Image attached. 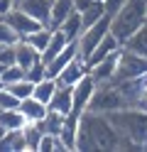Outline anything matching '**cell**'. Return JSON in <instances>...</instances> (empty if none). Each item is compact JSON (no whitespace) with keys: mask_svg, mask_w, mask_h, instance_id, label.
Instances as JSON below:
<instances>
[{"mask_svg":"<svg viewBox=\"0 0 147 152\" xmlns=\"http://www.w3.org/2000/svg\"><path fill=\"white\" fill-rule=\"evenodd\" d=\"M105 115L120 135L118 150H147V110L125 106Z\"/></svg>","mask_w":147,"mask_h":152,"instance_id":"1","label":"cell"},{"mask_svg":"<svg viewBox=\"0 0 147 152\" xmlns=\"http://www.w3.org/2000/svg\"><path fill=\"white\" fill-rule=\"evenodd\" d=\"M147 20V0H125V5L110 17V34L120 47L140 30Z\"/></svg>","mask_w":147,"mask_h":152,"instance_id":"2","label":"cell"},{"mask_svg":"<svg viewBox=\"0 0 147 152\" xmlns=\"http://www.w3.org/2000/svg\"><path fill=\"white\" fill-rule=\"evenodd\" d=\"M81 118L86 120L88 130L93 132V140H96V147L98 150H118L120 145V135L118 130L110 125L105 113H91V110H83Z\"/></svg>","mask_w":147,"mask_h":152,"instance_id":"3","label":"cell"},{"mask_svg":"<svg viewBox=\"0 0 147 152\" xmlns=\"http://www.w3.org/2000/svg\"><path fill=\"white\" fill-rule=\"evenodd\" d=\"M118 108H125V98L120 88L115 83H98L91 101H88V108L91 113H110V110H118Z\"/></svg>","mask_w":147,"mask_h":152,"instance_id":"4","label":"cell"},{"mask_svg":"<svg viewBox=\"0 0 147 152\" xmlns=\"http://www.w3.org/2000/svg\"><path fill=\"white\" fill-rule=\"evenodd\" d=\"M147 74V56H140L130 49L120 47V56H118V69H115V76L110 83H120V81H127V79H137V76Z\"/></svg>","mask_w":147,"mask_h":152,"instance_id":"5","label":"cell"},{"mask_svg":"<svg viewBox=\"0 0 147 152\" xmlns=\"http://www.w3.org/2000/svg\"><path fill=\"white\" fill-rule=\"evenodd\" d=\"M108 32H110V17H108V15H103L98 22L88 25L86 30L78 34V39H76V42H78V56H81V59H86V56L96 49V44L101 42Z\"/></svg>","mask_w":147,"mask_h":152,"instance_id":"6","label":"cell"},{"mask_svg":"<svg viewBox=\"0 0 147 152\" xmlns=\"http://www.w3.org/2000/svg\"><path fill=\"white\" fill-rule=\"evenodd\" d=\"M3 20L7 22V27L17 34V39H25L27 34H32L34 30H39V27H44L42 22H37L34 17H29L25 10H20L17 5H12V10L3 15Z\"/></svg>","mask_w":147,"mask_h":152,"instance_id":"7","label":"cell"},{"mask_svg":"<svg viewBox=\"0 0 147 152\" xmlns=\"http://www.w3.org/2000/svg\"><path fill=\"white\" fill-rule=\"evenodd\" d=\"M96 86L98 83L91 79V74H86L83 79H78L71 86V113L74 115H81V113L88 108V101H91Z\"/></svg>","mask_w":147,"mask_h":152,"instance_id":"8","label":"cell"},{"mask_svg":"<svg viewBox=\"0 0 147 152\" xmlns=\"http://www.w3.org/2000/svg\"><path fill=\"white\" fill-rule=\"evenodd\" d=\"M118 56H120V49L110 52L108 56H103L101 61H96L91 69H88V74H91V79L96 83H110L113 81L115 69H118Z\"/></svg>","mask_w":147,"mask_h":152,"instance_id":"9","label":"cell"},{"mask_svg":"<svg viewBox=\"0 0 147 152\" xmlns=\"http://www.w3.org/2000/svg\"><path fill=\"white\" fill-rule=\"evenodd\" d=\"M88 74V66H86V61L81 59V56H76V59H71L61 71H59V76H56V83L59 86H74V83L78 81V79H83V76Z\"/></svg>","mask_w":147,"mask_h":152,"instance_id":"10","label":"cell"},{"mask_svg":"<svg viewBox=\"0 0 147 152\" xmlns=\"http://www.w3.org/2000/svg\"><path fill=\"white\" fill-rule=\"evenodd\" d=\"M17 7H20V10H25L29 17H34L37 22H42L47 27L49 10H52V0H20Z\"/></svg>","mask_w":147,"mask_h":152,"instance_id":"11","label":"cell"},{"mask_svg":"<svg viewBox=\"0 0 147 152\" xmlns=\"http://www.w3.org/2000/svg\"><path fill=\"white\" fill-rule=\"evenodd\" d=\"M115 49H120V42H118L115 37H113L110 32H108V34L103 37V39L96 44V49H93L91 54H88L83 61H86V66H88V69H91V66H93L96 61H101L103 56H108V54H110V52H115Z\"/></svg>","mask_w":147,"mask_h":152,"instance_id":"12","label":"cell"},{"mask_svg":"<svg viewBox=\"0 0 147 152\" xmlns=\"http://www.w3.org/2000/svg\"><path fill=\"white\" fill-rule=\"evenodd\" d=\"M47 108L61 113V115H69V113H71V86H59L56 83V91L52 93Z\"/></svg>","mask_w":147,"mask_h":152,"instance_id":"13","label":"cell"},{"mask_svg":"<svg viewBox=\"0 0 147 152\" xmlns=\"http://www.w3.org/2000/svg\"><path fill=\"white\" fill-rule=\"evenodd\" d=\"M20 113L25 115L27 123H42L44 115H47V103L37 101L34 96H29L25 101H20Z\"/></svg>","mask_w":147,"mask_h":152,"instance_id":"14","label":"cell"},{"mask_svg":"<svg viewBox=\"0 0 147 152\" xmlns=\"http://www.w3.org/2000/svg\"><path fill=\"white\" fill-rule=\"evenodd\" d=\"M74 10H76V7H74V0H52V10H49V22H47V27H49V30H56V27L61 25Z\"/></svg>","mask_w":147,"mask_h":152,"instance_id":"15","label":"cell"},{"mask_svg":"<svg viewBox=\"0 0 147 152\" xmlns=\"http://www.w3.org/2000/svg\"><path fill=\"white\" fill-rule=\"evenodd\" d=\"M39 59H42V56H39V52L34 49L32 44H27L25 39H17V42H15V64H17V66H22V69L27 71L29 66L37 64Z\"/></svg>","mask_w":147,"mask_h":152,"instance_id":"16","label":"cell"},{"mask_svg":"<svg viewBox=\"0 0 147 152\" xmlns=\"http://www.w3.org/2000/svg\"><path fill=\"white\" fill-rule=\"evenodd\" d=\"M76 130H78V115L69 113L64 118V128L59 132V140L64 142V150L69 152H76Z\"/></svg>","mask_w":147,"mask_h":152,"instance_id":"17","label":"cell"},{"mask_svg":"<svg viewBox=\"0 0 147 152\" xmlns=\"http://www.w3.org/2000/svg\"><path fill=\"white\" fill-rule=\"evenodd\" d=\"M0 152H27L22 128L20 130H5V135L0 137Z\"/></svg>","mask_w":147,"mask_h":152,"instance_id":"18","label":"cell"},{"mask_svg":"<svg viewBox=\"0 0 147 152\" xmlns=\"http://www.w3.org/2000/svg\"><path fill=\"white\" fill-rule=\"evenodd\" d=\"M69 44V39H66V34L61 32V30H52V37H49V44L44 47V52H42V61L44 64H49L54 59V56L64 49V47Z\"/></svg>","mask_w":147,"mask_h":152,"instance_id":"19","label":"cell"},{"mask_svg":"<svg viewBox=\"0 0 147 152\" xmlns=\"http://www.w3.org/2000/svg\"><path fill=\"white\" fill-rule=\"evenodd\" d=\"M42 135H44L42 123H25V125H22V137H25L27 152H37L39 150V140H42Z\"/></svg>","mask_w":147,"mask_h":152,"instance_id":"20","label":"cell"},{"mask_svg":"<svg viewBox=\"0 0 147 152\" xmlns=\"http://www.w3.org/2000/svg\"><path fill=\"white\" fill-rule=\"evenodd\" d=\"M56 30H61V32L66 34V39H69V42H74V39H78V34L83 32V22H81V12H78V10H74V12L69 15V17H66V20H64L61 25L56 27Z\"/></svg>","mask_w":147,"mask_h":152,"instance_id":"21","label":"cell"},{"mask_svg":"<svg viewBox=\"0 0 147 152\" xmlns=\"http://www.w3.org/2000/svg\"><path fill=\"white\" fill-rule=\"evenodd\" d=\"M86 150H98L96 147V140H93V132L88 130L86 120L78 115V130H76V152H86Z\"/></svg>","mask_w":147,"mask_h":152,"instance_id":"22","label":"cell"},{"mask_svg":"<svg viewBox=\"0 0 147 152\" xmlns=\"http://www.w3.org/2000/svg\"><path fill=\"white\" fill-rule=\"evenodd\" d=\"M123 47H125V49H130V52H135V54H140V56H147V22H145Z\"/></svg>","mask_w":147,"mask_h":152,"instance_id":"23","label":"cell"},{"mask_svg":"<svg viewBox=\"0 0 147 152\" xmlns=\"http://www.w3.org/2000/svg\"><path fill=\"white\" fill-rule=\"evenodd\" d=\"M25 115L20 113V108H10V110H3L0 108V125H3L5 130H20L25 125Z\"/></svg>","mask_w":147,"mask_h":152,"instance_id":"24","label":"cell"},{"mask_svg":"<svg viewBox=\"0 0 147 152\" xmlns=\"http://www.w3.org/2000/svg\"><path fill=\"white\" fill-rule=\"evenodd\" d=\"M49 37H52V30H49V27H39V30H34L32 34H27V37H25V42H27V44H32L34 49L39 52V56H42L44 47L49 44Z\"/></svg>","mask_w":147,"mask_h":152,"instance_id":"25","label":"cell"},{"mask_svg":"<svg viewBox=\"0 0 147 152\" xmlns=\"http://www.w3.org/2000/svg\"><path fill=\"white\" fill-rule=\"evenodd\" d=\"M103 15H105V10H103V3H101V0H93V3L88 5L86 10H81V22H83V30H86L88 25L98 22Z\"/></svg>","mask_w":147,"mask_h":152,"instance_id":"26","label":"cell"},{"mask_svg":"<svg viewBox=\"0 0 147 152\" xmlns=\"http://www.w3.org/2000/svg\"><path fill=\"white\" fill-rule=\"evenodd\" d=\"M64 118H66V115H61V113H56V110H49V108H47V115H44V120H42L44 132L59 135V132H61V128H64Z\"/></svg>","mask_w":147,"mask_h":152,"instance_id":"27","label":"cell"},{"mask_svg":"<svg viewBox=\"0 0 147 152\" xmlns=\"http://www.w3.org/2000/svg\"><path fill=\"white\" fill-rule=\"evenodd\" d=\"M54 91H56V81H54V79H42V81L34 83L32 96H34L37 101H42V103H49V98H52Z\"/></svg>","mask_w":147,"mask_h":152,"instance_id":"28","label":"cell"},{"mask_svg":"<svg viewBox=\"0 0 147 152\" xmlns=\"http://www.w3.org/2000/svg\"><path fill=\"white\" fill-rule=\"evenodd\" d=\"M10 93H12L15 98H20V101H25V98H29L32 96V91H34V83L29 81V79H20V81H15V83H10V86H5Z\"/></svg>","mask_w":147,"mask_h":152,"instance_id":"29","label":"cell"},{"mask_svg":"<svg viewBox=\"0 0 147 152\" xmlns=\"http://www.w3.org/2000/svg\"><path fill=\"white\" fill-rule=\"evenodd\" d=\"M37 152H66V150H64V142L59 140V135L44 132L42 140H39V150Z\"/></svg>","mask_w":147,"mask_h":152,"instance_id":"30","label":"cell"},{"mask_svg":"<svg viewBox=\"0 0 147 152\" xmlns=\"http://www.w3.org/2000/svg\"><path fill=\"white\" fill-rule=\"evenodd\" d=\"M20 79H25V69L17 64H10L3 69V74H0V81H3V86H10V83H15Z\"/></svg>","mask_w":147,"mask_h":152,"instance_id":"31","label":"cell"},{"mask_svg":"<svg viewBox=\"0 0 147 152\" xmlns=\"http://www.w3.org/2000/svg\"><path fill=\"white\" fill-rule=\"evenodd\" d=\"M25 79H29L32 83H37V81H42V79H47V64L39 59L37 64H32L29 69L25 71Z\"/></svg>","mask_w":147,"mask_h":152,"instance_id":"32","label":"cell"},{"mask_svg":"<svg viewBox=\"0 0 147 152\" xmlns=\"http://www.w3.org/2000/svg\"><path fill=\"white\" fill-rule=\"evenodd\" d=\"M0 108L3 110H10V108H20V98H15L5 86L0 88Z\"/></svg>","mask_w":147,"mask_h":152,"instance_id":"33","label":"cell"},{"mask_svg":"<svg viewBox=\"0 0 147 152\" xmlns=\"http://www.w3.org/2000/svg\"><path fill=\"white\" fill-rule=\"evenodd\" d=\"M0 64L3 66L15 64V44H0Z\"/></svg>","mask_w":147,"mask_h":152,"instance_id":"34","label":"cell"},{"mask_svg":"<svg viewBox=\"0 0 147 152\" xmlns=\"http://www.w3.org/2000/svg\"><path fill=\"white\" fill-rule=\"evenodd\" d=\"M103 3V10H105V15L108 17H113L118 10H120V7L125 5V0H101Z\"/></svg>","mask_w":147,"mask_h":152,"instance_id":"35","label":"cell"},{"mask_svg":"<svg viewBox=\"0 0 147 152\" xmlns=\"http://www.w3.org/2000/svg\"><path fill=\"white\" fill-rule=\"evenodd\" d=\"M12 0H0V17H3L5 12H10V10H12Z\"/></svg>","mask_w":147,"mask_h":152,"instance_id":"36","label":"cell"},{"mask_svg":"<svg viewBox=\"0 0 147 152\" xmlns=\"http://www.w3.org/2000/svg\"><path fill=\"white\" fill-rule=\"evenodd\" d=\"M91 3H93V0H74V7H76L78 12H81V10H86V7L91 5Z\"/></svg>","mask_w":147,"mask_h":152,"instance_id":"37","label":"cell"},{"mask_svg":"<svg viewBox=\"0 0 147 152\" xmlns=\"http://www.w3.org/2000/svg\"><path fill=\"white\" fill-rule=\"evenodd\" d=\"M3 135H5V128H3V125H0V137H3Z\"/></svg>","mask_w":147,"mask_h":152,"instance_id":"38","label":"cell"},{"mask_svg":"<svg viewBox=\"0 0 147 152\" xmlns=\"http://www.w3.org/2000/svg\"><path fill=\"white\" fill-rule=\"evenodd\" d=\"M3 69H5V66H3V64H0V74H3Z\"/></svg>","mask_w":147,"mask_h":152,"instance_id":"39","label":"cell"},{"mask_svg":"<svg viewBox=\"0 0 147 152\" xmlns=\"http://www.w3.org/2000/svg\"><path fill=\"white\" fill-rule=\"evenodd\" d=\"M12 3H15V5H17V3H20V0H12Z\"/></svg>","mask_w":147,"mask_h":152,"instance_id":"40","label":"cell"},{"mask_svg":"<svg viewBox=\"0 0 147 152\" xmlns=\"http://www.w3.org/2000/svg\"><path fill=\"white\" fill-rule=\"evenodd\" d=\"M0 88H3V81H0Z\"/></svg>","mask_w":147,"mask_h":152,"instance_id":"41","label":"cell"},{"mask_svg":"<svg viewBox=\"0 0 147 152\" xmlns=\"http://www.w3.org/2000/svg\"><path fill=\"white\" fill-rule=\"evenodd\" d=\"M145 96H147V91H145Z\"/></svg>","mask_w":147,"mask_h":152,"instance_id":"42","label":"cell"},{"mask_svg":"<svg viewBox=\"0 0 147 152\" xmlns=\"http://www.w3.org/2000/svg\"><path fill=\"white\" fill-rule=\"evenodd\" d=\"M145 22H147V20H145Z\"/></svg>","mask_w":147,"mask_h":152,"instance_id":"43","label":"cell"}]
</instances>
